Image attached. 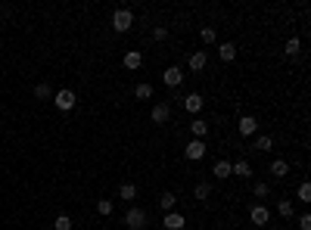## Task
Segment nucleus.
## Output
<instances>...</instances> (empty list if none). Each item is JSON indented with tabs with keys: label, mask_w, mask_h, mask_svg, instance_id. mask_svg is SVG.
Instances as JSON below:
<instances>
[{
	"label": "nucleus",
	"mask_w": 311,
	"mask_h": 230,
	"mask_svg": "<svg viewBox=\"0 0 311 230\" xmlns=\"http://www.w3.org/2000/svg\"><path fill=\"white\" fill-rule=\"evenodd\" d=\"M174 206H178V196H174V193H162V196H159V209H162V211H174Z\"/></svg>",
	"instance_id": "nucleus-18"
},
{
	"label": "nucleus",
	"mask_w": 311,
	"mask_h": 230,
	"mask_svg": "<svg viewBox=\"0 0 311 230\" xmlns=\"http://www.w3.org/2000/svg\"><path fill=\"white\" fill-rule=\"evenodd\" d=\"M208 193H212V184H206V181H199L196 190H193V196H196V199H208Z\"/></svg>",
	"instance_id": "nucleus-22"
},
{
	"label": "nucleus",
	"mask_w": 311,
	"mask_h": 230,
	"mask_svg": "<svg viewBox=\"0 0 311 230\" xmlns=\"http://www.w3.org/2000/svg\"><path fill=\"white\" fill-rule=\"evenodd\" d=\"M299 202H311V184H299Z\"/></svg>",
	"instance_id": "nucleus-27"
},
{
	"label": "nucleus",
	"mask_w": 311,
	"mask_h": 230,
	"mask_svg": "<svg viewBox=\"0 0 311 230\" xmlns=\"http://www.w3.org/2000/svg\"><path fill=\"white\" fill-rule=\"evenodd\" d=\"M252 193H255V196H258V199H265V196H268V193H271V187H268L265 181H258L255 187H252Z\"/></svg>",
	"instance_id": "nucleus-28"
},
{
	"label": "nucleus",
	"mask_w": 311,
	"mask_h": 230,
	"mask_svg": "<svg viewBox=\"0 0 311 230\" xmlns=\"http://www.w3.org/2000/svg\"><path fill=\"white\" fill-rule=\"evenodd\" d=\"M212 174H218V181L230 177V162H228V159H218V162H215V168H212Z\"/></svg>",
	"instance_id": "nucleus-17"
},
{
	"label": "nucleus",
	"mask_w": 311,
	"mask_h": 230,
	"mask_svg": "<svg viewBox=\"0 0 311 230\" xmlns=\"http://www.w3.org/2000/svg\"><path fill=\"white\" fill-rule=\"evenodd\" d=\"M230 174H237V177L246 181V177H252V165H249L246 159H240V162H233V165H230Z\"/></svg>",
	"instance_id": "nucleus-13"
},
{
	"label": "nucleus",
	"mask_w": 311,
	"mask_h": 230,
	"mask_svg": "<svg viewBox=\"0 0 311 230\" xmlns=\"http://www.w3.org/2000/svg\"><path fill=\"white\" fill-rule=\"evenodd\" d=\"M119 199H137V187H134V184H122L119 187Z\"/></svg>",
	"instance_id": "nucleus-20"
},
{
	"label": "nucleus",
	"mask_w": 311,
	"mask_h": 230,
	"mask_svg": "<svg viewBox=\"0 0 311 230\" xmlns=\"http://www.w3.org/2000/svg\"><path fill=\"white\" fill-rule=\"evenodd\" d=\"M190 134H193V140H203L206 134H208V122H203V118H193Z\"/></svg>",
	"instance_id": "nucleus-14"
},
{
	"label": "nucleus",
	"mask_w": 311,
	"mask_h": 230,
	"mask_svg": "<svg viewBox=\"0 0 311 230\" xmlns=\"http://www.w3.org/2000/svg\"><path fill=\"white\" fill-rule=\"evenodd\" d=\"M131 25H134V13L128 6H119V10L112 13V28L119 31V35H124V31H131Z\"/></svg>",
	"instance_id": "nucleus-2"
},
{
	"label": "nucleus",
	"mask_w": 311,
	"mask_h": 230,
	"mask_svg": "<svg viewBox=\"0 0 311 230\" xmlns=\"http://www.w3.org/2000/svg\"><path fill=\"white\" fill-rule=\"evenodd\" d=\"M53 230H72V218L69 215H60L53 221Z\"/></svg>",
	"instance_id": "nucleus-24"
},
{
	"label": "nucleus",
	"mask_w": 311,
	"mask_h": 230,
	"mask_svg": "<svg viewBox=\"0 0 311 230\" xmlns=\"http://www.w3.org/2000/svg\"><path fill=\"white\" fill-rule=\"evenodd\" d=\"M168 118H171V106H168V103H156L153 106V122L156 125H165Z\"/></svg>",
	"instance_id": "nucleus-11"
},
{
	"label": "nucleus",
	"mask_w": 311,
	"mask_h": 230,
	"mask_svg": "<svg viewBox=\"0 0 311 230\" xmlns=\"http://www.w3.org/2000/svg\"><path fill=\"white\" fill-rule=\"evenodd\" d=\"M35 97H38V100H50V97H53V87H50L47 81H41L38 87H35Z\"/></svg>",
	"instance_id": "nucleus-21"
},
{
	"label": "nucleus",
	"mask_w": 311,
	"mask_h": 230,
	"mask_svg": "<svg viewBox=\"0 0 311 230\" xmlns=\"http://www.w3.org/2000/svg\"><path fill=\"white\" fill-rule=\"evenodd\" d=\"M271 174L277 177V181H280V177H287V174H290V162H287V159H274V162H271Z\"/></svg>",
	"instance_id": "nucleus-16"
},
{
	"label": "nucleus",
	"mask_w": 311,
	"mask_h": 230,
	"mask_svg": "<svg viewBox=\"0 0 311 230\" xmlns=\"http://www.w3.org/2000/svg\"><path fill=\"white\" fill-rule=\"evenodd\" d=\"M97 211H100V215H112V199H100Z\"/></svg>",
	"instance_id": "nucleus-29"
},
{
	"label": "nucleus",
	"mask_w": 311,
	"mask_h": 230,
	"mask_svg": "<svg viewBox=\"0 0 311 230\" xmlns=\"http://www.w3.org/2000/svg\"><path fill=\"white\" fill-rule=\"evenodd\" d=\"M162 81H165V87H181V81H184V72L178 69V65H168V69L162 72Z\"/></svg>",
	"instance_id": "nucleus-5"
},
{
	"label": "nucleus",
	"mask_w": 311,
	"mask_h": 230,
	"mask_svg": "<svg viewBox=\"0 0 311 230\" xmlns=\"http://www.w3.org/2000/svg\"><path fill=\"white\" fill-rule=\"evenodd\" d=\"M299 230H311V215H302L299 218Z\"/></svg>",
	"instance_id": "nucleus-32"
},
{
	"label": "nucleus",
	"mask_w": 311,
	"mask_h": 230,
	"mask_svg": "<svg viewBox=\"0 0 311 230\" xmlns=\"http://www.w3.org/2000/svg\"><path fill=\"white\" fill-rule=\"evenodd\" d=\"M153 38H156V41H165V38H168V28H165V25H156V28H153Z\"/></svg>",
	"instance_id": "nucleus-31"
},
{
	"label": "nucleus",
	"mask_w": 311,
	"mask_h": 230,
	"mask_svg": "<svg viewBox=\"0 0 311 230\" xmlns=\"http://www.w3.org/2000/svg\"><path fill=\"white\" fill-rule=\"evenodd\" d=\"M249 218H252V224H255V227H265L268 221H271V211H268V206H262V202H258V206L249 209Z\"/></svg>",
	"instance_id": "nucleus-4"
},
{
	"label": "nucleus",
	"mask_w": 311,
	"mask_h": 230,
	"mask_svg": "<svg viewBox=\"0 0 311 230\" xmlns=\"http://www.w3.org/2000/svg\"><path fill=\"white\" fill-rule=\"evenodd\" d=\"M199 38H203V44H215V28H203V31H199Z\"/></svg>",
	"instance_id": "nucleus-30"
},
{
	"label": "nucleus",
	"mask_w": 311,
	"mask_h": 230,
	"mask_svg": "<svg viewBox=\"0 0 311 230\" xmlns=\"http://www.w3.org/2000/svg\"><path fill=\"white\" fill-rule=\"evenodd\" d=\"M271 146H274V140H271V137H255V149H258V152H268Z\"/></svg>",
	"instance_id": "nucleus-26"
},
{
	"label": "nucleus",
	"mask_w": 311,
	"mask_h": 230,
	"mask_svg": "<svg viewBox=\"0 0 311 230\" xmlns=\"http://www.w3.org/2000/svg\"><path fill=\"white\" fill-rule=\"evenodd\" d=\"M218 56H221L224 63H230V59H237V44H230V41H224V44H218Z\"/></svg>",
	"instance_id": "nucleus-15"
},
{
	"label": "nucleus",
	"mask_w": 311,
	"mask_h": 230,
	"mask_svg": "<svg viewBox=\"0 0 311 230\" xmlns=\"http://www.w3.org/2000/svg\"><path fill=\"white\" fill-rule=\"evenodd\" d=\"M181 106L187 109L190 115H196L199 109H203V97H199V93H187V97H181Z\"/></svg>",
	"instance_id": "nucleus-8"
},
{
	"label": "nucleus",
	"mask_w": 311,
	"mask_h": 230,
	"mask_svg": "<svg viewBox=\"0 0 311 230\" xmlns=\"http://www.w3.org/2000/svg\"><path fill=\"white\" fill-rule=\"evenodd\" d=\"M165 230H184V224H187V218L178 215V211H165Z\"/></svg>",
	"instance_id": "nucleus-9"
},
{
	"label": "nucleus",
	"mask_w": 311,
	"mask_h": 230,
	"mask_svg": "<svg viewBox=\"0 0 311 230\" xmlns=\"http://www.w3.org/2000/svg\"><path fill=\"white\" fill-rule=\"evenodd\" d=\"M53 103L60 112H69V109H75L78 97H75V90H60V93H53Z\"/></svg>",
	"instance_id": "nucleus-3"
},
{
	"label": "nucleus",
	"mask_w": 311,
	"mask_h": 230,
	"mask_svg": "<svg viewBox=\"0 0 311 230\" xmlns=\"http://www.w3.org/2000/svg\"><path fill=\"white\" fill-rule=\"evenodd\" d=\"M124 224H128V230H144L149 224V215H146V209H128L124 211Z\"/></svg>",
	"instance_id": "nucleus-1"
},
{
	"label": "nucleus",
	"mask_w": 311,
	"mask_h": 230,
	"mask_svg": "<svg viewBox=\"0 0 311 230\" xmlns=\"http://www.w3.org/2000/svg\"><path fill=\"white\" fill-rule=\"evenodd\" d=\"M206 63H208V56H206V50H193V53L187 56V65L193 72H203L206 69Z\"/></svg>",
	"instance_id": "nucleus-7"
},
{
	"label": "nucleus",
	"mask_w": 311,
	"mask_h": 230,
	"mask_svg": "<svg viewBox=\"0 0 311 230\" xmlns=\"http://www.w3.org/2000/svg\"><path fill=\"white\" fill-rule=\"evenodd\" d=\"M299 50H302V41L299 38H290L287 41V56H299Z\"/></svg>",
	"instance_id": "nucleus-23"
},
{
	"label": "nucleus",
	"mask_w": 311,
	"mask_h": 230,
	"mask_svg": "<svg viewBox=\"0 0 311 230\" xmlns=\"http://www.w3.org/2000/svg\"><path fill=\"white\" fill-rule=\"evenodd\" d=\"M134 97H137V100H149V97H153V84H149V81H140L137 87H134Z\"/></svg>",
	"instance_id": "nucleus-19"
},
{
	"label": "nucleus",
	"mask_w": 311,
	"mask_h": 230,
	"mask_svg": "<svg viewBox=\"0 0 311 230\" xmlns=\"http://www.w3.org/2000/svg\"><path fill=\"white\" fill-rule=\"evenodd\" d=\"M237 131L243 134V137H252V134L258 131V122H255L252 115H243V118H240V125H237Z\"/></svg>",
	"instance_id": "nucleus-10"
},
{
	"label": "nucleus",
	"mask_w": 311,
	"mask_h": 230,
	"mask_svg": "<svg viewBox=\"0 0 311 230\" xmlns=\"http://www.w3.org/2000/svg\"><path fill=\"white\" fill-rule=\"evenodd\" d=\"M140 65H144V53H140V50H128V53H124V69H140Z\"/></svg>",
	"instance_id": "nucleus-12"
},
{
	"label": "nucleus",
	"mask_w": 311,
	"mask_h": 230,
	"mask_svg": "<svg viewBox=\"0 0 311 230\" xmlns=\"http://www.w3.org/2000/svg\"><path fill=\"white\" fill-rule=\"evenodd\" d=\"M184 156H187L190 162H199V159L206 156V143H203V140H190L187 149H184Z\"/></svg>",
	"instance_id": "nucleus-6"
},
{
	"label": "nucleus",
	"mask_w": 311,
	"mask_h": 230,
	"mask_svg": "<svg viewBox=\"0 0 311 230\" xmlns=\"http://www.w3.org/2000/svg\"><path fill=\"white\" fill-rule=\"evenodd\" d=\"M277 211H280L283 218H292V202L290 199H280V202H277Z\"/></svg>",
	"instance_id": "nucleus-25"
}]
</instances>
